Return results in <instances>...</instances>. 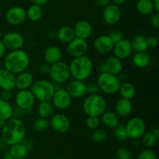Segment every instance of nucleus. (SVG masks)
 <instances>
[{
	"label": "nucleus",
	"instance_id": "3c124183",
	"mask_svg": "<svg viewBox=\"0 0 159 159\" xmlns=\"http://www.w3.org/2000/svg\"><path fill=\"white\" fill-rule=\"evenodd\" d=\"M6 48H5L2 40L0 39V60H1L5 55H6Z\"/></svg>",
	"mask_w": 159,
	"mask_h": 159
},
{
	"label": "nucleus",
	"instance_id": "f03ea898",
	"mask_svg": "<svg viewBox=\"0 0 159 159\" xmlns=\"http://www.w3.org/2000/svg\"><path fill=\"white\" fill-rule=\"evenodd\" d=\"M29 65V54L23 49L9 51L5 56L4 68L15 75L25 71Z\"/></svg>",
	"mask_w": 159,
	"mask_h": 159
},
{
	"label": "nucleus",
	"instance_id": "5701e85b",
	"mask_svg": "<svg viewBox=\"0 0 159 159\" xmlns=\"http://www.w3.org/2000/svg\"><path fill=\"white\" fill-rule=\"evenodd\" d=\"M34 82V76L31 73L23 71L16 76V89L18 90L30 89Z\"/></svg>",
	"mask_w": 159,
	"mask_h": 159
},
{
	"label": "nucleus",
	"instance_id": "2eb2a0df",
	"mask_svg": "<svg viewBox=\"0 0 159 159\" xmlns=\"http://www.w3.org/2000/svg\"><path fill=\"white\" fill-rule=\"evenodd\" d=\"M6 20L12 26L22 25L26 20V10L21 6H12L6 12Z\"/></svg>",
	"mask_w": 159,
	"mask_h": 159
},
{
	"label": "nucleus",
	"instance_id": "79ce46f5",
	"mask_svg": "<svg viewBox=\"0 0 159 159\" xmlns=\"http://www.w3.org/2000/svg\"><path fill=\"white\" fill-rule=\"evenodd\" d=\"M85 87H86V93L89 95H94L97 94L99 93V87L98 84L94 82H89L88 84H85Z\"/></svg>",
	"mask_w": 159,
	"mask_h": 159
},
{
	"label": "nucleus",
	"instance_id": "5fc2aeb1",
	"mask_svg": "<svg viewBox=\"0 0 159 159\" xmlns=\"http://www.w3.org/2000/svg\"><path fill=\"white\" fill-rule=\"evenodd\" d=\"M151 131H152V133H153L157 137V138H158V139H159V128H158V126H155L154 127H152V129Z\"/></svg>",
	"mask_w": 159,
	"mask_h": 159
},
{
	"label": "nucleus",
	"instance_id": "4468645a",
	"mask_svg": "<svg viewBox=\"0 0 159 159\" xmlns=\"http://www.w3.org/2000/svg\"><path fill=\"white\" fill-rule=\"evenodd\" d=\"M50 127L57 133H66L71 128V120L64 113H56L50 118Z\"/></svg>",
	"mask_w": 159,
	"mask_h": 159
},
{
	"label": "nucleus",
	"instance_id": "39448f33",
	"mask_svg": "<svg viewBox=\"0 0 159 159\" xmlns=\"http://www.w3.org/2000/svg\"><path fill=\"white\" fill-rule=\"evenodd\" d=\"M30 89L36 100H38L39 102L51 101L55 92L54 83L47 79H37L34 81Z\"/></svg>",
	"mask_w": 159,
	"mask_h": 159
},
{
	"label": "nucleus",
	"instance_id": "393cba45",
	"mask_svg": "<svg viewBox=\"0 0 159 159\" xmlns=\"http://www.w3.org/2000/svg\"><path fill=\"white\" fill-rule=\"evenodd\" d=\"M100 123L105 127L109 129H113L119 124L120 117L115 111L105 110L100 116Z\"/></svg>",
	"mask_w": 159,
	"mask_h": 159
},
{
	"label": "nucleus",
	"instance_id": "ea45409f",
	"mask_svg": "<svg viewBox=\"0 0 159 159\" xmlns=\"http://www.w3.org/2000/svg\"><path fill=\"white\" fill-rule=\"evenodd\" d=\"M137 159H157V155L152 148H146L139 152Z\"/></svg>",
	"mask_w": 159,
	"mask_h": 159
},
{
	"label": "nucleus",
	"instance_id": "aec40b11",
	"mask_svg": "<svg viewBox=\"0 0 159 159\" xmlns=\"http://www.w3.org/2000/svg\"><path fill=\"white\" fill-rule=\"evenodd\" d=\"M74 32L75 37L87 40L93 34V26L87 20H79L75 24Z\"/></svg>",
	"mask_w": 159,
	"mask_h": 159
},
{
	"label": "nucleus",
	"instance_id": "bf43d9fd",
	"mask_svg": "<svg viewBox=\"0 0 159 159\" xmlns=\"http://www.w3.org/2000/svg\"><path fill=\"white\" fill-rule=\"evenodd\" d=\"M6 121H7V120H2V119H0V129H2L3 127H4L5 125H6Z\"/></svg>",
	"mask_w": 159,
	"mask_h": 159
},
{
	"label": "nucleus",
	"instance_id": "9d476101",
	"mask_svg": "<svg viewBox=\"0 0 159 159\" xmlns=\"http://www.w3.org/2000/svg\"><path fill=\"white\" fill-rule=\"evenodd\" d=\"M72 98L65 89L60 88L56 89L51 99V102L54 108L57 110H66L71 106Z\"/></svg>",
	"mask_w": 159,
	"mask_h": 159
},
{
	"label": "nucleus",
	"instance_id": "c756f323",
	"mask_svg": "<svg viewBox=\"0 0 159 159\" xmlns=\"http://www.w3.org/2000/svg\"><path fill=\"white\" fill-rule=\"evenodd\" d=\"M151 62V57L147 51L136 52L133 57V64L138 68H145Z\"/></svg>",
	"mask_w": 159,
	"mask_h": 159
},
{
	"label": "nucleus",
	"instance_id": "de8ad7c7",
	"mask_svg": "<svg viewBox=\"0 0 159 159\" xmlns=\"http://www.w3.org/2000/svg\"><path fill=\"white\" fill-rule=\"evenodd\" d=\"M50 70H51V65L48 63H43L41 64L39 67V71H40V73L43 75H48L50 72Z\"/></svg>",
	"mask_w": 159,
	"mask_h": 159
},
{
	"label": "nucleus",
	"instance_id": "c85d7f7f",
	"mask_svg": "<svg viewBox=\"0 0 159 159\" xmlns=\"http://www.w3.org/2000/svg\"><path fill=\"white\" fill-rule=\"evenodd\" d=\"M118 93L122 98L131 100L136 95V89L131 82H122L120 85Z\"/></svg>",
	"mask_w": 159,
	"mask_h": 159
},
{
	"label": "nucleus",
	"instance_id": "7ed1b4c3",
	"mask_svg": "<svg viewBox=\"0 0 159 159\" xmlns=\"http://www.w3.org/2000/svg\"><path fill=\"white\" fill-rule=\"evenodd\" d=\"M68 65L71 77L73 79L83 82L89 78L93 70V61L86 55L73 58Z\"/></svg>",
	"mask_w": 159,
	"mask_h": 159
},
{
	"label": "nucleus",
	"instance_id": "6ab92c4d",
	"mask_svg": "<svg viewBox=\"0 0 159 159\" xmlns=\"http://www.w3.org/2000/svg\"><path fill=\"white\" fill-rule=\"evenodd\" d=\"M66 90L71 97L74 99H81L87 94L85 82L76 79H72L68 82Z\"/></svg>",
	"mask_w": 159,
	"mask_h": 159
},
{
	"label": "nucleus",
	"instance_id": "8fccbe9b",
	"mask_svg": "<svg viewBox=\"0 0 159 159\" xmlns=\"http://www.w3.org/2000/svg\"><path fill=\"white\" fill-rule=\"evenodd\" d=\"M95 3H96V5L98 7L104 9L106 6H107L110 4V0H96V1H95Z\"/></svg>",
	"mask_w": 159,
	"mask_h": 159
},
{
	"label": "nucleus",
	"instance_id": "4be33fe9",
	"mask_svg": "<svg viewBox=\"0 0 159 159\" xmlns=\"http://www.w3.org/2000/svg\"><path fill=\"white\" fill-rule=\"evenodd\" d=\"M133 111L131 100L124 98H120L115 105V113L120 118H127L130 116Z\"/></svg>",
	"mask_w": 159,
	"mask_h": 159
},
{
	"label": "nucleus",
	"instance_id": "423d86ee",
	"mask_svg": "<svg viewBox=\"0 0 159 159\" xmlns=\"http://www.w3.org/2000/svg\"><path fill=\"white\" fill-rule=\"evenodd\" d=\"M96 83L99 90L107 95H113L118 93L121 81L117 75L110 73H100L97 78Z\"/></svg>",
	"mask_w": 159,
	"mask_h": 159
},
{
	"label": "nucleus",
	"instance_id": "cd10ccee",
	"mask_svg": "<svg viewBox=\"0 0 159 159\" xmlns=\"http://www.w3.org/2000/svg\"><path fill=\"white\" fill-rule=\"evenodd\" d=\"M37 111L40 117L50 119L54 115V107L51 101H42L39 102Z\"/></svg>",
	"mask_w": 159,
	"mask_h": 159
},
{
	"label": "nucleus",
	"instance_id": "13d9d810",
	"mask_svg": "<svg viewBox=\"0 0 159 159\" xmlns=\"http://www.w3.org/2000/svg\"><path fill=\"white\" fill-rule=\"evenodd\" d=\"M113 1V3L115 5H117V6H120V5L124 4L127 0H112Z\"/></svg>",
	"mask_w": 159,
	"mask_h": 159
},
{
	"label": "nucleus",
	"instance_id": "c9c22d12",
	"mask_svg": "<svg viewBox=\"0 0 159 159\" xmlns=\"http://www.w3.org/2000/svg\"><path fill=\"white\" fill-rule=\"evenodd\" d=\"M113 137L120 142L127 141L128 138H127L125 125L118 124L116 127H114L113 128Z\"/></svg>",
	"mask_w": 159,
	"mask_h": 159
},
{
	"label": "nucleus",
	"instance_id": "37998d69",
	"mask_svg": "<svg viewBox=\"0 0 159 159\" xmlns=\"http://www.w3.org/2000/svg\"><path fill=\"white\" fill-rule=\"evenodd\" d=\"M108 36L110 37V38L111 39L112 41L114 43H117L120 40H121L123 39V34L122 33L120 32L119 30H113L112 32H110L108 34Z\"/></svg>",
	"mask_w": 159,
	"mask_h": 159
},
{
	"label": "nucleus",
	"instance_id": "f257e3e1",
	"mask_svg": "<svg viewBox=\"0 0 159 159\" xmlns=\"http://www.w3.org/2000/svg\"><path fill=\"white\" fill-rule=\"evenodd\" d=\"M26 135V125L21 119L12 117L6 121V125L2 128V140L4 144L9 146L23 142Z\"/></svg>",
	"mask_w": 159,
	"mask_h": 159
},
{
	"label": "nucleus",
	"instance_id": "09e8293b",
	"mask_svg": "<svg viewBox=\"0 0 159 159\" xmlns=\"http://www.w3.org/2000/svg\"><path fill=\"white\" fill-rule=\"evenodd\" d=\"M1 99L9 102V100L12 99V91H10V90H2V92L1 93Z\"/></svg>",
	"mask_w": 159,
	"mask_h": 159
},
{
	"label": "nucleus",
	"instance_id": "bb28decb",
	"mask_svg": "<svg viewBox=\"0 0 159 159\" xmlns=\"http://www.w3.org/2000/svg\"><path fill=\"white\" fill-rule=\"evenodd\" d=\"M75 37L74 29L71 26H64L57 31V38L61 43H68Z\"/></svg>",
	"mask_w": 159,
	"mask_h": 159
},
{
	"label": "nucleus",
	"instance_id": "0eeeda50",
	"mask_svg": "<svg viewBox=\"0 0 159 159\" xmlns=\"http://www.w3.org/2000/svg\"><path fill=\"white\" fill-rule=\"evenodd\" d=\"M48 75L54 83H65L71 78L69 65L61 61L53 64L51 65V70Z\"/></svg>",
	"mask_w": 159,
	"mask_h": 159
},
{
	"label": "nucleus",
	"instance_id": "864d4df0",
	"mask_svg": "<svg viewBox=\"0 0 159 159\" xmlns=\"http://www.w3.org/2000/svg\"><path fill=\"white\" fill-rule=\"evenodd\" d=\"M152 3H153L154 11L159 12V0H152Z\"/></svg>",
	"mask_w": 159,
	"mask_h": 159
},
{
	"label": "nucleus",
	"instance_id": "a19ab883",
	"mask_svg": "<svg viewBox=\"0 0 159 159\" xmlns=\"http://www.w3.org/2000/svg\"><path fill=\"white\" fill-rule=\"evenodd\" d=\"M85 124L89 130H93L99 127V125L101 124L100 119L98 116H88L86 121H85Z\"/></svg>",
	"mask_w": 159,
	"mask_h": 159
},
{
	"label": "nucleus",
	"instance_id": "6e6d98bb",
	"mask_svg": "<svg viewBox=\"0 0 159 159\" xmlns=\"http://www.w3.org/2000/svg\"><path fill=\"white\" fill-rule=\"evenodd\" d=\"M2 159H14V158L11 155V154L9 152H6L3 154Z\"/></svg>",
	"mask_w": 159,
	"mask_h": 159
},
{
	"label": "nucleus",
	"instance_id": "a211bd4d",
	"mask_svg": "<svg viewBox=\"0 0 159 159\" xmlns=\"http://www.w3.org/2000/svg\"><path fill=\"white\" fill-rule=\"evenodd\" d=\"M114 43L112 41L108 35H100L96 37L93 41V48L95 51L100 54H109L113 51Z\"/></svg>",
	"mask_w": 159,
	"mask_h": 159
},
{
	"label": "nucleus",
	"instance_id": "49530a36",
	"mask_svg": "<svg viewBox=\"0 0 159 159\" xmlns=\"http://www.w3.org/2000/svg\"><path fill=\"white\" fill-rule=\"evenodd\" d=\"M26 112L24 111L22 109L19 108V107H16L15 108H13V113H12V117L13 118H17V119H21L22 117H23V116L25 115Z\"/></svg>",
	"mask_w": 159,
	"mask_h": 159
},
{
	"label": "nucleus",
	"instance_id": "b1692460",
	"mask_svg": "<svg viewBox=\"0 0 159 159\" xmlns=\"http://www.w3.org/2000/svg\"><path fill=\"white\" fill-rule=\"evenodd\" d=\"M62 57V52L60 48L55 45L48 47L43 52V59L49 65H53L60 61Z\"/></svg>",
	"mask_w": 159,
	"mask_h": 159
},
{
	"label": "nucleus",
	"instance_id": "f8f14e48",
	"mask_svg": "<svg viewBox=\"0 0 159 159\" xmlns=\"http://www.w3.org/2000/svg\"><path fill=\"white\" fill-rule=\"evenodd\" d=\"M6 50L23 49L25 44V39L21 34L17 32H9L5 34L2 39Z\"/></svg>",
	"mask_w": 159,
	"mask_h": 159
},
{
	"label": "nucleus",
	"instance_id": "052dcab7",
	"mask_svg": "<svg viewBox=\"0 0 159 159\" xmlns=\"http://www.w3.org/2000/svg\"><path fill=\"white\" fill-rule=\"evenodd\" d=\"M2 31L1 30H0V39L2 38Z\"/></svg>",
	"mask_w": 159,
	"mask_h": 159
},
{
	"label": "nucleus",
	"instance_id": "9b49d317",
	"mask_svg": "<svg viewBox=\"0 0 159 159\" xmlns=\"http://www.w3.org/2000/svg\"><path fill=\"white\" fill-rule=\"evenodd\" d=\"M36 102V99L30 89L18 90L15 96L16 107L22 109L25 112L33 109Z\"/></svg>",
	"mask_w": 159,
	"mask_h": 159
},
{
	"label": "nucleus",
	"instance_id": "a878e982",
	"mask_svg": "<svg viewBox=\"0 0 159 159\" xmlns=\"http://www.w3.org/2000/svg\"><path fill=\"white\" fill-rule=\"evenodd\" d=\"M29 152V148L23 141L18 144H12L9 149V152L14 159H26Z\"/></svg>",
	"mask_w": 159,
	"mask_h": 159
},
{
	"label": "nucleus",
	"instance_id": "dca6fc26",
	"mask_svg": "<svg viewBox=\"0 0 159 159\" xmlns=\"http://www.w3.org/2000/svg\"><path fill=\"white\" fill-rule=\"evenodd\" d=\"M120 8L117 5L110 3L102 11V18L107 25L113 26L116 24L121 18Z\"/></svg>",
	"mask_w": 159,
	"mask_h": 159
},
{
	"label": "nucleus",
	"instance_id": "412c9836",
	"mask_svg": "<svg viewBox=\"0 0 159 159\" xmlns=\"http://www.w3.org/2000/svg\"><path fill=\"white\" fill-rule=\"evenodd\" d=\"M0 89L10 91L16 89V75L6 68L0 69Z\"/></svg>",
	"mask_w": 159,
	"mask_h": 159
},
{
	"label": "nucleus",
	"instance_id": "c03bdc74",
	"mask_svg": "<svg viewBox=\"0 0 159 159\" xmlns=\"http://www.w3.org/2000/svg\"><path fill=\"white\" fill-rule=\"evenodd\" d=\"M147 39V43L148 46V49H154V48H157L158 45V40L156 37L155 36H150V37H146Z\"/></svg>",
	"mask_w": 159,
	"mask_h": 159
},
{
	"label": "nucleus",
	"instance_id": "58836bf2",
	"mask_svg": "<svg viewBox=\"0 0 159 159\" xmlns=\"http://www.w3.org/2000/svg\"><path fill=\"white\" fill-rule=\"evenodd\" d=\"M116 159H131V151L127 147H121L116 151Z\"/></svg>",
	"mask_w": 159,
	"mask_h": 159
},
{
	"label": "nucleus",
	"instance_id": "680f3d73",
	"mask_svg": "<svg viewBox=\"0 0 159 159\" xmlns=\"http://www.w3.org/2000/svg\"><path fill=\"white\" fill-rule=\"evenodd\" d=\"M1 68H1V65H0V69H1Z\"/></svg>",
	"mask_w": 159,
	"mask_h": 159
},
{
	"label": "nucleus",
	"instance_id": "7c9ffc66",
	"mask_svg": "<svg viewBox=\"0 0 159 159\" xmlns=\"http://www.w3.org/2000/svg\"><path fill=\"white\" fill-rule=\"evenodd\" d=\"M133 51L135 52H145L148 50L147 39L142 35H137L130 41Z\"/></svg>",
	"mask_w": 159,
	"mask_h": 159
},
{
	"label": "nucleus",
	"instance_id": "e433bc0d",
	"mask_svg": "<svg viewBox=\"0 0 159 159\" xmlns=\"http://www.w3.org/2000/svg\"><path fill=\"white\" fill-rule=\"evenodd\" d=\"M50 127L49 119L40 117L36 119L34 122V128L38 132H43L48 130Z\"/></svg>",
	"mask_w": 159,
	"mask_h": 159
},
{
	"label": "nucleus",
	"instance_id": "ddd939ff",
	"mask_svg": "<svg viewBox=\"0 0 159 159\" xmlns=\"http://www.w3.org/2000/svg\"><path fill=\"white\" fill-rule=\"evenodd\" d=\"M99 71L100 73H110L118 75L123 71L122 61L114 55L110 56L99 65Z\"/></svg>",
	"mask_w": 159,
	"mask_h": 159
},
{
	"label": "nucleus",
	"instance_id": "a18cd8bd",
	"mask_svg": "<svg viewBox=\"0 0 159 159\" xmlns=\"http://www.w3.org/2000/svg\"><path fill=\"white\" fill-rule=\"evenodd\" d=\"M150 22L153 27L158 29L159 27V12H155V13L152 14L150 19Z\"/></svg>",
	"mask_w": 159,
	"mask_h": 159
},
{
	"label": "nucleus",
	"instance_id": "1a4fd4ad",
	"mask_svg": "<svg viewBox=\"0 0 159 159\" xmlns=\"http://www.w3.org/2000/svg\"><path fill=\"white\" fill-rule=\"evenodd\" d=\"M89 49V44L86 40L75 37L71 41L67 43L66 52L72 58L85 55Z\"/></svg>",
	"mask_w": 159,
	"mask_h": 159
},
{
	"label": "nucleus",
	"instance_id": "603ef678",
	"mask_svg": "<svg viewBox=\"0 0 159 159\" xmlns=\"http://www.w3.org/2000/svg\"><path fill=\"white\" fill-rule=\"evenodd\" d=\"M49 0H31V2H33V4H36V5H39V6H42L46 5L47 3L48 2Z\"/></svg>",
	"mask_w": 159,
	"mask_h": 159
},
{
	"label": "nucleus",
	"instance_id": "4c0bfd02",
	"mask_svg": "<svg viewBox=\"0 0 159 159\" xmlns=\"http://www.w3.org/2000/svg\"><path fill=\"white\" fill-rule=\"evenodd\" d=\"M107 138V132L104 129L98 128L93 130L91 134V139L95 143H100L103 141Z\"/></svg>",
	"mask_w": 159,
	"mask_h": 159
},
{
	"label": "nucleus",
	"instance_id": "473e14b6",
	"mask_svg": "<svg viewBox=\"0 0 159 159\" xmlns=\"http://www.w3.org/2000/svg\"><path fill=\"white\" fill-rule=\"evenodd\" d=\"M13 107L8 101L0 98V119L8 120L12 117Z\"/></svg>",
	"mask_w": 159,
	"mask_h": 159
},
{
	"label": "nucleus",
	"instance_id": "4d7b16f0",
	"mask_svg": "<svg viewBox=\"0 0 159 159\" xmlns=\"http://www.w3.org/2000/svg\"><path fill=\"white\" fill-rule=\"evenodd\" d=\"M48 37L50 39H54L57 38V32H54V31H51L48 33Z\"/></svg>",
	"mask_w": 159,
	"mask_h": 159
},
{
	"label": "nucleus",
	"instance_id": "f3484780",
	"mask_svg": "<svg viewBox=\"0 0 159 159\" xmlns=\"http://www.w3.org/2000/svg\"><path fill=\"white\" fill-rule=\"evenodd\" d=\"M112 51L113 52V55L119 58L120 60L122 61L127 59L131 55L132 51H133L130 40L123 38L119 42L114 43Z\"/></svg>",
	"mask_w": 159,
	"mask_h": 159
},
{
	"label": "nucleus",
	"instance_id": "72a5a7b5",
	"mask_svg": "<svg viewBox=\"0 0 159 159\" xmlns=\"http://www.w3.org/2000/svg\"><path fill=\"white\" fill-rule=\"evenodd\" d=\"M136 9L141 15H149L154 12L152 0H138L136 4Z\"/></svg>",
	"mask_w": 159,
	"mask_h": 159
},
{
	"label": "nucleus",
	"instance_id": "20e7f679",
	"mask_svg": "<svg viewBox=\"0 0 159 159\" xmlns=\"http://www.w3.org/2000/svg\"><path fill=\"white\" fill-rule=\"evenodd\" d=\"M82 109L88 116H99L107 110V101L102 95H89L82 103Z\"/></svg>",
	"mask_w": 159,
	"mask_h": 159
},
{
	"label": "nucleus",
	"instance_id": "f704fd0d",
	"mask_svg": "<svg viewBox=\"0 0 159 159\" xmlns=\"http://www.w3.org/2000/svg\"><path fill=\"white\" fill-rule=\"evenodd\" d=\"M141 138V141H142V144L147 148H153L156 144L157 141L158 140L157 138V137L152 131L145 132Z\"/></svg>",
	"mask_w": 159,
	"mask_h": 159
},
{
	"label": "nucleus",
	"instance_id": "e2e57ef3",
	"mask_svg": "<svg viewBox=\"0 0 159 159\" xmlns=\"http://www.w3.org/2000/svg\"><path fill=\"white\" fill-rule=\"evenodd\" d=\"M109 159H115V158H109Z\"/></svg>",
	"mask_w": 159,
	"mask_h": 159
},
{
	"label": "nucleus",
	"instance_id": "2f4dec72",
	"mask_svg": "<svg viewBox=\"0 0 159 159\" xmlns=\"http://www.w3.org/2000/svg\"><path fill=\"white\" fill-rule=\"evenodd\" d=\"M26 18L29 19L30 21L33 22H37L43 17V9L42 6H39V5L33 4L30 6L26 10Z\"/></svg>",
	"mask_w": 159,
	"mask_h": 159
},
{
	"label": "nucleus",
	"instance_id": "6e6552de",
	"mask_svg": "<svg viewBox=\"0 0 159 159\" xmlns=\"http://www.w3.org/2000/svg\"><path fill=\"white\" fill-rule=\"evenodd\" d=\"M127 138L130 140H138L146 132V124L140 117L130 118L125 125Z\"/></svg>",
	"mask_w": 159,
	"mask_h": 159
}]
</instances>
